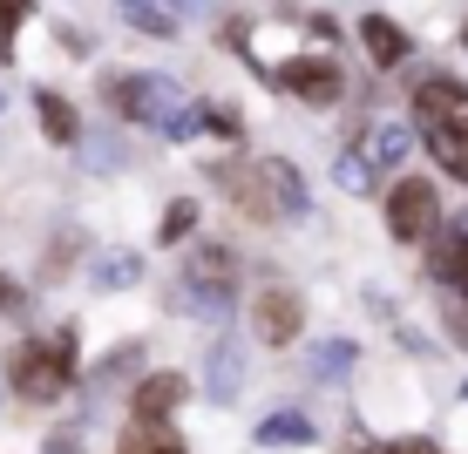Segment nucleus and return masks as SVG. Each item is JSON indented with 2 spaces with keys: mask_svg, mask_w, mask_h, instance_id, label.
<instances>
[{
  "mask_svg": "<svg viewBox=\"0 0 468 454\" xmlns=\"http://www.w3.org/2000/svg\"><path fill=\"white\" fill-rule=\"evenodd\" d=\"M414 129H421V143L441 156V170H455L468 184V89L448 82V75L421 82L414 89Z\"/></svg>",
  "mask_w": 468,
  "mask_h": 454,
  "instance_id": "nucleus-1",
  "label": "nucleus"
},
{
  "mask_svg": "<svg viewBox=\"0 0 468 454\" xmlns=\"http://www.w3.org/2000/svg\"><path fill=\"white\" fill-rule=\"evenodd\" d=\"M231 204L258 224H279V217H299L305 210V190H299V170L292 164H238V170H218Z\"/></svg>",
  "mask_w": 468,
  "mask_h": 454,
  "instance_id": "nucleus-2",
  "label": "nucleus"
},
{
  "mask_svg": "<svg viewBox=\"0 0 468 454\" xmlns=\"http://www.w3.org/2000/svg\"><path fill=\"white\" fill-rule=\"evenodd\" d=\"M69 380H75V333L35 339V346L21 353V366H14V386H21L27 400H55Z\"/></svg>",
  "mask_w": 468,
  "mask_h": 454,
  "instance_id": "nucleus-3",
  "label": "nucleus"
},
{
  "mask_svg": "<svg viewBox=\"0 0 468 454\" xmlns=\"http://www.w3.org/2000/svg\"><path fill=\"white\" fill-rule=\"evenodd\" d=\"M109 109L129 122H170L184 109V95L170 82H156V75H122V82H109Z\"/></svg>",
  "mask_w": 468,
  "mask_h": 454,
  "instance_id": "nucleus-4",
  "label": "nucleus"
},
{
  "mask_svg": "<svg viewBox=\"0 0 468 454\" xmlns=\"http://www.w3.org/2000/svg\"><path fill=\"white\" fill-rule=\"evenodd\" d=\"M434 224V184L428 176H400L394 190H387V231L400 238V245H414Z\"/></svg>",
  "mask_w": 468,
  "mask_h": 454,
  "instance_id": "nucleus-5",
  "label": "nucleus"
},
{
  "mask_svg": "<svg viewBox=\"0 0 468 454\" xmlns=\"http://www.w3.org/2000/svg\"><path fill=\"white\" fill-rule=\"evenodd\" d=\"M279 82L299 89V95H313V102H333V95H340V69L319 61V55H305V61H279Z\"/></svg>",
  "mask_w": 468,
  "mask_h": 454,
  "instance_id": "nucleus-6",
  "label": "nucleus"
},
{
  "mask_svg": "<svg viewBox=\"0 0 468 454\" xmlns=\"http://www.w3.org/2000/svg\"><path fill=\"white\" fill-rule=\"evenodd\" d=\"M184 407V380L176 373H150V380L136 386V428H156V420H170Z\"/></svg>",
  "mask_w": 468,
  "mask_h": 454,
  "instance_id": "nucleus-7",
  "label": "nucleus"
},
{
  "mask_svg": "<svg viewBox=\"0 0 468 454\" xmlns=\"http://www.w3.org/2000/svg\"><path fill=\"white\" fill-rule=\"evenodd\" d=\"M258 339H271V346L299 339V299L292 291H265V299H258Z\"/></svg>",
  "mask_w": 468,
  "mask_h": 454,
  "instance_id": "nucleus-8",
  "label": "nucleus"
},
{
  "mask_svg": "<svg viewBox=\"0 0 468 454\" xmlns=\"http://www.w3.org/2000/svg\"><path fill=\"white\" fill-rule=\"evenodd\" d=\"M434 279L455 285V291H468V217L441 238V245H434Z\"/></svg>",
  "mask_w": 468,
  "mask_h": 454,
  "instance_id": "nucleus-9",
  "label": "nucleus"
},
{
  "mask_svg": "<svg viewBox=\"0 0 468 454\" xmlns=\"http://www.w3.org/2000/svg\"><path fill=\"white\" fill-rule=\"evenodd\" d=\"M360 41H367V55H374L380 69H400V61H408V35H400L394 21H380V14L360 21Z\"/></svg>",
  "mask_w": 468,
  "mask_h": 454,
  "instance_id": "nucleus-10",
  "label": "nucleus"
},
{
  "mask_svg": "<svg viewBox=\"0 0 468 454\" xmlns=\"http://www.w3.org/2000/svg\"><path fill=\"white\" fill-rule=\"evenodd\" d=\"M238 380H245V353L224 339V346L211 353V394H218V400H238Z\"/></svg>",
  "mask_w": 468,
  "mask_h": 454,
  "instance_id": "nucleus-11",
  "label": "nucleus"
},
{
  "mask_svg": "<svg viewBox=\"0 0 468 454\" xmlns=\"http://www.w3.org/2000/svg\"><path fill=\"white\" fill-rule=\"evenodd\" d=\"M35 102H41V129H48V136H55V143H75V136H82V122H75V109L61 102L55 89H41Z\"/></svg>",
  "mask_w": 468,
  "mask_h": 454,
  "instance_id": "nucleus-12",
  "label": "nucleus"
},
{
  "mask_svg": "<svg viewBox=\"0 0 468 454\" xmlns=\"http://www.w3.org/2000/svg\"><path fill=\"white\" fill-rule=\"evenodd\" d=\"M258 441L265 448H299V441H313V420L305 414H271L265 428H258Z\"/></svg>",
  "mask_w": 468,
  "mask_h": 454,
  "instance_id": "nucleus-13",
  "label": "nucleus"
},
{
  "mask_svg": "<svg viewBox=\"0 0 468 454\" xmlns=\"http://www.w3.org/2000/svg\"><path fill=\"white\" fill-rule=\"evenodd\" d=\"M122 454H184V441H176V434H156V428H136L122 441Z\"/></svg>",
  "mask_w": 468,
  "mask_h": 454,
  "instance_id": "nucleus-14",
  "label": "nucleus"
},
{
  "mask_svg": "<svg viewBox=\"0 0 468 454\" xmlns=\"http://www.w3.org/2000/svg\"><path fill=\"white\" fill-rule=\"evenodd\" d=\"M367 150H374L380 164H400V156H408V129H374V136H367Z\"/></svg>",
  "mask_w": 468,
  "mask_h": 454,
  "instance_id": "nucleus-15",
  "label": "nucleus"
},
{
  "mask_svg": "<svg viewBox=\"0 0 468 454\" xmlns=\"http://www.w3.org/2000/svg\"><path fill=\"white\" fill-rule=\"evenodd\" d=\"M190 224H197V204H184V197H176V204L164 210V245H170V238H184Z\"/></svg>",
  "mask_w": 468,
  "mask_h": 454,
  "instance_id": "nucleus-16",
  "label": "nucleus"
},
{
  "mask_svg": "<svg viewBox=\"0 0 468 454\" xmlns=\"http://www.w3.org/2000/svg\"><path fill=\"white\" fill-rule=\"evenodd\" d=\"M340 184H346V190H367V156H346V164H340Z\"/></svg>",
  "mask_w": 468,
  "mask_h": 454,
  "instance_id": "nucleus-17",
  "label": "nucleus"
},
{
  "mask_svg": "<svg viewBox=\"0 0 468 454\" xmlns=\"http://www.w3.org/2000/svg\"><path fill=\"white\" fill-rule=\"evenodd\" d=\"M136 279V258H116V265H102V285H129Z\"/></svg>",
  "mask_w": 468,
  "mask_h": 454,
  "instance_id": "nucleus-18",
  "label": "nucleus"
},
{
  "mask_svg": "<svg viewBox=\"0 0 468 454\" xmlns=\"http://www.w3.org/2000/svg\"><path fill=\"white\" fill-rule=\"evenodd\" d=\"M14 21H27V0H0V27H14Z\"/></svg>",
  "mask_w": 468,
  "mask_h": 454,
  "instance_id": "nucleus-19",
  "label": "nucleus"
},
{
  "mask_svg": "<svg viewBox=\"0 0 468 454\" xmlns=\"http://www.w3.org/2000/svg\"><path fill=\"white\" fill-rule=\"evenodd\" d=\"M164 7H170V21H176V14H204L211 0H164Z\"/></svg>",
  "mask_w": 468,
  "mask_h": 454,
  "instance_id": "nucleus-20",
  "label": "nucleus"
},
{
  "mask_svg": "<svg viewBox=\"0 0 468 454\" xmlns=\"http://www.w3.org/2000/svg\"><path fill=\"white\" fill-rule=\"evenodd\" d=\"M387 454H441V448H434V441H394Z\"/></svg>",
  "mask_w": 468,
  "mask_h": 454,
  "instance_id": "nucleus-21",
  "label": "nucleus"
},
{
  "mask_svg": "<svg viewBox=\"0 0 468 454\" xmlns=\"http://www.w3.org/2000/svg\"><path fill=\"white\" fill-rule=\"evenodd\" d=\"M7 299H14V285H7V279H0V305H7Z\"/></svg>",
  "mask_w": 468,
  "mask_h": 454,
  "instance_id": "nucleus-22",
  "label": "nucleus"
},
{
  "mask_svg": "<svg viewBox=\"0 0 468 454\" xmlns=\"http://www.w3.org/2000/svg\"><path fill=\"white\" fill-rule=\"evenodd\" d=\"M462 35H468V27H462Z\"/></svg>",
  "mask_w": 468,
  "mask_h": 454,
  "instance_id": "nucleus-23",
  "label": "nucleus"
}]
</instances>
